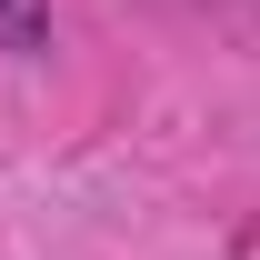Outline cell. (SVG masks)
I'll return each mask as SVG.
<instances>
[{"label":"cell","instance_id":"cell-1","mask_svg":"<svg viewBox=\"0 0 260 260\" xmlns=\"http://www.w3.org/2000/svg\"><path fill=\"white\" fill-rule=\"evenodd\" d=\"M40 30H50L40 0H0V50H40Z\"/></svg>","mask_w":260,"mask_h":260}]
</instances>
